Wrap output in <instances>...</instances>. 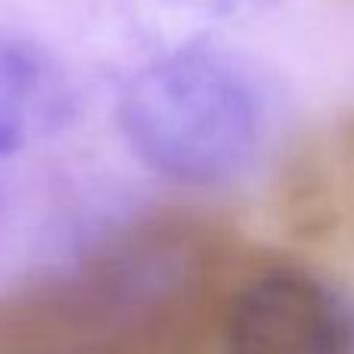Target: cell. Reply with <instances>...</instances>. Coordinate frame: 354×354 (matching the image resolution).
<instances>
[{
  "label": "cell",
  "instance_id": "5",
  "mask_svg": "<svg viewBox=\"0 0 354 354\" xmlns=\"http://www.w3.org/2000/svg\"><path fill=\"white\" fill-rule=\"evenodd\" d=\"M342 147H345V162H348V168H351V177H354V122L345 128V134H342Z\"/></svg>",
  "mask_w": 354,
  "mask_h": 354
},
{
  "label": "cell",
  "instance_id": "2",
  "mask_svg": "<svg viewBox=\"0 0 354 354\" xmlns=\"http://www.w3.org/2000/svg\"><path fill=\"white\" fill-rule=\"evenodd\" d=\"M227 354H354V292L292 264L243 280L224 305Z\"/></svg>",
  "mask_w": 354,
  "mask_h": 354
},
{
  "label": "cell",
  "instance_id": "4",
  "mask_svg": "<svg viewBox=\"0 0 354 354\" xmlns=\"http://www.w3.org/2000/svg\"><path fill=\"white\" fill-rule=\"evenodd\" d=\"M174 3L208 19H249L258 16V12L274 10L283 0H174Z\"/></svg>",
  "mask_w": 354,
  "mask_h": 354
},
{
  "label": "cell",
  "instance_id": "1",
  "mask_svg": "<svg viewBox=\"0 0 354 354\" xmlns=\"http://www.w3.org/2000/svg\"><path fill=\"white\" fill-rule=\"evenodd\" d=\"M118 128L131 153L165 180L227 187L264 159L277 128V100L245 56L193 41L124 84Z\"/></svg>",
  "mask_w": 354,
  "mask_h": 354
},
{
  "label": "cell",
  "instance_id": "3",
  "mask_svg": "<svg viewBox=\"0 0 354 354\" xmlns=\"http://www.w3.org/2000/svg\"><path fill=\"white\" fill-rule=\"evenodd\" d=\"M66 109L53 62L31 41L0 28V159L47 131Z\"/></svg>",
  "mask_w": 354,
  "mask_h": 354
}]
</instances>
